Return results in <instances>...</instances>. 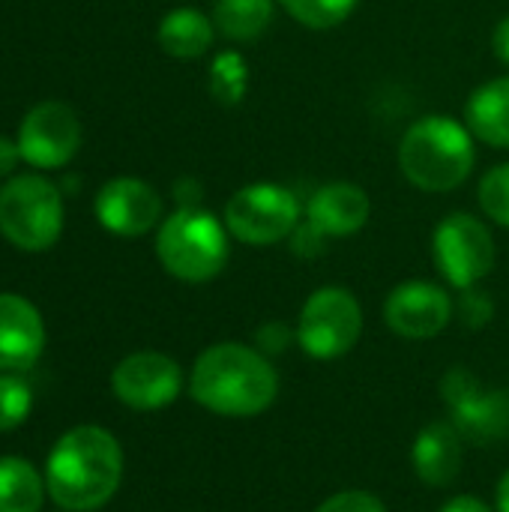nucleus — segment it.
<instances>
[{
  "mask_svg": "<svg viewBox=\"0 0 509 512\" xmlns=\"http://www.w3.org/2000/svg\"><path fill=\"white\" fill-rule=\"evenodd\" d=\"M123 480V450L117 438L99 426L66 432L45 465V486L66 512H93L105 507Z\"/></svg>",
  "mask_w": 509,
  "mask_h": 512,
  "instance_id": "f257e3e1",
  "label": "nucleus"
},
{
  "mask_svg": "<svg viewBox=\"0 0 509 512\" xmlns=\"http://www.w3.org/2000/svg\"><path fill=\"white\" fill-rule=\"evenodd\" d=\"M192 399L219 417H258L279 396V375L267 354L240 342L210 345L189 375Z\"/></svg>",
  "mask_w": 509,
  "mask_h": 512,
  "instance_id": "f03ea898",
  "label": "nucleus"
},
{
  "mask_svg": "<svg viewBox=\"0 0 509 512\" xmlns=\"http://www.w3.org/2000/svg\"><path fill=\"white\" fill-rule=\"evenodd\" d=\"M477 162L474 135L450 114L420 117L399 144L405 180L423 192H450L462 186Z\"/></svg>",
  "mask_w": 509,
  "mask_h": 512,
  "instance_id": "7ed1b4c3",
  "label": "nucleus"
},
{
  "mask_svg": "<svg viewBox=\"0 0 509 512\" xmlns=\"http://www.w3.org/2000/svg\"><path fill=\"white\" fill-rule=\"evenodd\" d=\"M159 264L180 282L201 285L216 279L228 264V228L210 210L180 207L159 225Z\"/></svg>",
  "mask_w": 509,
  "mask_h": 512,
  "instance_id": "20e7f679",
  "label": "nucleus"
},
{
  "mask_svg": "<svg viewBox=\"0 0 509 512\" xmlns=\"http://www.w3.org/2000/svg\"><path fill=\"white\" fill-rule=\"evenodd\" d=\"M0 231L24 249L42 252L63 231V198L57 186L39 174H18L0 189Z\"/></svg>",
  "mask_w": 509,
  "mask_h": 512,
  "instance_id": "39448f33",
  "label": "nucleus"
},
{
  "mask_svg": "<svg viewBox=\"0 0 509 512\" xmlns=\"http://www.w3.org/2000/svg\"><path fill=\"white\" fill-rule=\"evenodd\" d=\"M297 345L312 360L345 357L363 333V309L348 288H318L300 309Z\"/></svg>",
  "mask_w": 509,
  "mask_h": 512,
  "instance_id": "423d86ee",
  "label": "nucleus"
},
{
  "mask_svg": "<svg viewBox=\"0 0 509 512\" xmlns=\"http://www.w3.org/2000/svg\"><path fill=\"white\" fill-rule=\"evenodd\" d=\"M300 225V201L279 183H252L225 204V228L246 246H273Z\"/></svg>",
  "mask_w": 509,
  "mask_h": 512,
  "instance_id": "0eeeda50",
  "label": "nucleus"
},
{
  "mask_svg": "<svg viewBox=\"0 0 509 512\" xmlns=\"http://www.w3.org/2000/svg\"><path fill=\"white\" fill-rule=\"evenodd\" d=\"M432 255L453 288H477L495 267V237L477 216L450 213L432 234Z\"/></svg>",
  "mask_w": 509,
  "mask_h": 512,
  "instance_id": "6e6552de",
  "label": "nucleus"
},
{
  "mask_svg": "<svg viewBox=\"0 0 509 512\" xmlns=\"http://www.w3.org/2000/svg\"><path fill=\"white\" fill-rule=\"evenodd\" d=\"M81 144V123L63 102H39L18 129L21 159L33 168H63Z\"/></svg>",
  "mask_w": 509,
  "mask_h": 512,
  "instance_id": "1a4fd4ad",
  "label": "nucleus"
},
{
  "mask_svg": "<svg viewBox=\"0 0 509 512\" xmlns=\"http://www.w3.org/2000/svg\"><path fill=\"white\" fill-rule=\"evenodd\" d=\"M114 396L135 411H159L180 396L183 372L177 360L159 351H138L117 363L111 375Z\"/></svg>",
  "mask_w": 509,
  "mask_h": 512,
  "instance_id": "9d476101",
  "label": "nucleus"
},
{
  "mask_svg": "<svg viewBox=\"0 0 509 512\" xmlns=\"http://www.w3.org/2000/svg\"><path fill=\"white\" fill-rule=\"evenodd\" d=\"M450 318H453V300L435 282H423V279L402 282L384 300V321L402 339H417V342L432 339L447 330Z\"/></svg>",
  "mask_w": 509,
  "mask_h": 512,
  "instance_id": "9b49d317",
  "label": "nucleus"
},
{
  "mask_svg": "<svg viewBox=\"0 0 509 512\" xmlns=\"http://www.w3.org/2000/svg\"><path fill=\"white\" fill-rule=\"evenodd\" d=\"M96 219L117 237H141L162 219L159 192L138 177H117L96 195Z\"/></svg>",
  "mask_w": 509,
  "mask_h": 512,
  "instance_id": "f8f14e48",
  "label": "nucleus"
},
{
  "mask_svg": "<svg viewBox=\"0 0 509 512\" xmlns=\"http://www.w3.org/2000/svg\"><path fill=\"white\" fill-rule=\"evenodd\" d=\"M45 348V324L36 306L18 294H0V372L30 369Z\"/></svg>",
  "mask_w": 509,
  "mask_h": 512,
  "instance_id": "ddd939ff",
  "label": "nucleus"
},
{
  "mask_svg": "<svg viewBox=\"0 0 509 512\" xmlns=\"http://www.w3.org/2000/svg\"><path fill=\"white\" fill-rule=\"evenodd\" d=\"M372 204L357 183H324L306 204V222L327 237H351L369 222Z\"/></svg>",
  "mask_w": 509,
  "mask_h": 512,
  "instance_id": "4468645a",
  "label": "nucleus"
},
{
  "mask_svg": "<svg viewBox=\"0 0 509 512\" xmlns=\"http://www.w3.org/2000/svg\"><path fill=\"white\" fill-rule=\"evenodd\" d=\"M462 435L456 432L453 423H429L420 429L414 447H411V462L417 477L432 486V489H447L462 471Z\"/></svg>",
  "mask_w": 509,
  "mask_h": 512,
  "instance_id": "2eb2a0df",
  "label": "nucleus"
},
{
  "mask_svg": "<svg viewBox=\"0 0 509 512\" xmlns=\"http://www.w3.org/2000/svg\"><path fill=\"white\" fill-rule=\"evenodd\" d=\"M450 423L468 444H498L509 438V390H477L450 408Z\"/></svg>",
  "mask_w": 509,
  "mask_h": 512,
  "instance_id": "dca6fc26",
  "label": "nucleus"
},
{
  "mask_svg": "<svg viewBox=\"0 0 509 512\" xmlns=\"http://www.w3.org/2000/svg\"><path fill=\"white\" fill-rule=\"evenodd\" d=\"M465 120L474 138L509 150V75L477 87L465 105Z\"/></svg>",
  "mask_w": 509,
  "mask_h": 512,
  "instance_id": "f3484780",
  "label": "nucleus"
},
{
  "mask_svg": "<svg viewBox=\"0 0 509 512\" xmlns=\"http://www.w3.org/2000/svg\"><path fill=\"white\" fill-rule=\"evenodd\" d=\"M213 36H216L213 18H207L204 12H198L192 6L171 9L159 21V45L165 54H171L177 60H195V57L207 54L213 45Z\"/></svg>",
  "mask_w": 509,
  "mask_h": 512,
  "instance_id": "a211bd4d",
  "label": "nucleus"
},
{
  "mask_svg": "<svg viewBox=\"0 0 509 512\" xmlns=\"http://www.w3.org/2000/svg\"><path fill=\"white\" fill-rule=\"evenodd\" d=\"M48 486L27 459H0V512H39Z\"/></svg>",
  "mask_w": 509,
  "mask_h": 512,
  "instance_id": "6ab92c4d",
  "label": "nucleus"
},
{
  "mask_svg": "<svg viewBox=\"0 0 509 512\" xmlns=\"http://www.w3.org/2000/svg\"><path fill=\"white\" fill-rule=\"evenodd\" d=\"M273 21V0H216L213 24L225 39H258Z\"/></svg>",
  "mask_w": 509,
  "mask_h": 512,
  "instance_id": "aec40b11",
  "label": "nucleus"
},
{
  "mask_svg": "<svg viewBox=\"0 0 509 512\" xmlns=\"http://www.w3.org/2000/svg\"><path fill=\"white\" fill-rule=\"evenodd\" d=\"M360 0H279V6L309 30H330L339 27Z\"/></svg>",
  "mask_w": 509,
  "mask_h": 512,
  "instance_id": "412c9836",
  "label": "nucleus"
},
{
  "mask_svg": "<svg viewBox=\"0 0 509 512\" xmlns=\"http://www.w3.org/2000/svg\"><path fill=\"white\" fill-rule=\"evenodd\" d=\"M477 201L495 225L509 228V162L507 165H495L483 174L480 189H477Z\"/></svg>",
  "mask_w": 509,
  "mask_h": 512,
  "instance_id": "4be33fe9",
  "label": "nucleus"
},
{
  "mask_svg": "<svg viewBox=\"0 0 509 512\" xmlns=\"http://www.w3.org/2000/svg\"><path fill=\"white\" fill-rule=\"evenodd\" d=\"M213 96L222 102H237L246 93V60L240 54H219L210 69Z\"/></svg>",
  "mask_w": 509,
  "mask_h": 512,
  "instance_id": "5701e85b",
  "label": "nucleus"
},
{
  "mask_svg": "<svg viewBox=\"0 0 509 512\" xmlns=\"http://www.w3.org/2000/svg\"><path fill=\"white\" fill-rule=\"evenodd\" d=\"M33 408L30 387L15 375H0V432L18 429Z\"/></svg>",
  "mask_w": 509,
  "mask_h": 512,
  "instance_id": "b1692460",
  "label": "nucleus"
},
{
  "mask_svg": "<svg viewBox=\"0 0 509 512\" xmlns=\"http://www.w3.org/2000/svg\"><path fill=\"white\" fill-rule=\"evenodd\" d=\"M459 315H462V321H465L468 327L480 330V327H486V324L492 321L495 303H492L489 294H483V291H477V288H465V291H462V300H459Z\"/></svg>",
  "mask_w": 509,
  "mask_h": 512,
  "instance_id": "393cba45",
  "label": "nucleus"
},
{
  "mask_svg": "<svg viewBox=\"0 0 509 512\" xmlns=\"http://www.w3.org/2000/svg\"><path fill=\"white\" fill-rule=\"evenodd\" d=\"M315 512H387V507L369 492L348 489V492H339V495L327 498Z\"/></svg>",
  "mask_w": 509,
  "mask_h": 512,
  "instance_id": "a878e982",
  "label": "nucleus"
},
{
  "mask_svg": "<svg viewBox=\"0 0 509 512\" xmlns=\"http://www.w3.org/2000/svg\"><path fill=\"white\" fill-rule=\"evenodd\" d=\"M327 234L324 231H318L312 222H303V225H297L294 228V234H291V249L300 255V258H315V255H321L324 249H327Z\"/></svg>",
  "mask_w": 509,
  "mask_h": 512,
  "instance_id": "bb28decb",
  "label": "nucleus"
},
{
  "mask_svg": "<svg viewBox=\"0 0 509 512\" xmlns=\"http://www.w3.org/2000/svg\"><path fill=\"white\" fill-rule=\"evenodd\" d=\"M291 339H297V333H291V330H288V324H282V321H270V324H264V327L255 333L258 351H261V354H267V357L282 354V351L291 345Z\"/></svg>",
  "mask_w": 509,
  "mask_h": 512,
  "instance_id": "cd10ccee",
  "label": "nucleus"
},
{
  "mask_svg": "<svg viewBox=\"0 0 509 512\" xmlns=\"http://www.w3.org/2000/svg\"><path fill=\"white\" fill-rule=\"evenodd\" d=\"M18 159H21L18 141H9V138H3V135H0V177L12 174V171H15V165H18Z\"/></svg>",
  "mask_w": 509,
  "mask_h": 512,
  "instance_id": "c85d7f7f",
  "label": "nucleus"
},
{
  "mask_svg": "<svg viewBox=\"0 0 509 512\" xmlns=\"http://www.w3.org/2000/svg\"><path fill=\"white\" fill-rule=\"evenodd\" d=\"M492 48H495L498 60L509 66V15L498 21V27H495V33H492Z\"/></svg>",
  "mask_w": 509,
  "mask_h": 512,
  "instance_id": "c756f323",
  "label": "nucleus"
},
{
  "mask_svg": "<svg viewBox=\"0 0 509 512\" xmlns=\"http://www.w3.org/2000/svg\"><path fill=\"white\" fill-rule=\"evenodd\" d=\"M441 512H492L480 498H471V495H459V498H450Z\"/></svg>",
  "mask_w": 509,
  "mask_h": 512,
  "instance_id": "7c9ffc66",
  "label": "nucleus"
},
{
  "mask_svg": "<svg viewBox=\"0 0 509 512\" xmlns=\"http://www.w3.org/2000/svg\"><path fill=\"white\" fill-rule=\"evenodd\" d=\"M498 512H509V471L498 483Z\"/></svg>",
  "mask_w": 509,
  "mask_h": 512,
  "instance_id": "2f4dec72",
  "label": "nucleus"
}]
</instances>
